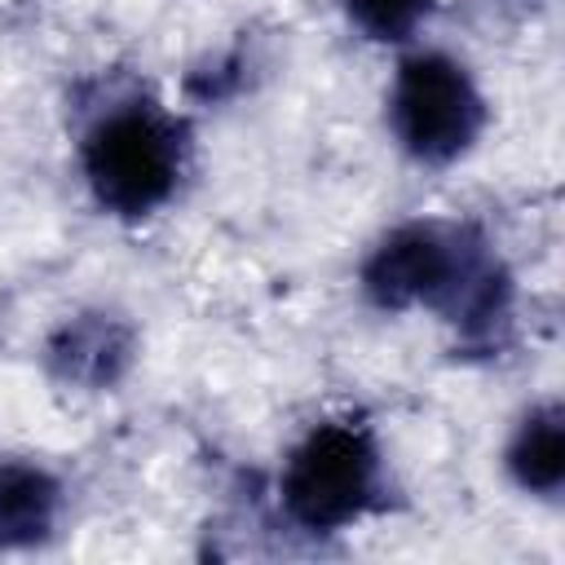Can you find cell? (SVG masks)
<instances>
[{
  "mask_svg": "<svg viewBox=\"0 0 565 565\" xmlns=\"http://www.w3.org/2000/svg\"><path fill=\"white\" fill-rule=\"evenodd\" d=\"M362 296L384 313L433 309L463 353H499L512 335V269L472 221H402L362 260Z\"/></svg>",
  "mask_w": 565,
  "mask_h": 565,
  "instance_id": "cell-1",
  "label": "cell"
},
{
  "mask_svg": "<svg viewBox=\"0 0 565 565\" xmlns=\"http://www.w3.org/2000/svg\"><path fill=\"white\" fill-rule=\"evenodd\" d=\"M79 168L102 212L141 221L177 194L190 168V124L150 97H124L88 124Z\"/></svg>",
  "mask_w": 565,
  "mask_h": 565,
  "instance_id": "cell-2",
  "label": "cell"
},
{
  "mask_svg": "<svg viewBox=\"0 0 565 565\" xmlns=\"http://www.w3.org/2000/svg\"><path fill=\"white\" fill-rule=\"evenodd\" d=\"M282 516L305 534H340L388 508V468L371 424L344 415L313 424L278 472Z\"/></svg>",
  "mask_w": 565,
  "mask_h": 565,
  "instance_id": "cell-3",
  "label": "cell"
},
{
  "mask_svg": "<svg viewBox=\"0 0 565 565\" xmlns=\"http://www.w3.org/2000/svg\"><path fill=\"white\" fill-rule=\"evenodd\" d=\"M486 119L490 106L459 57L441 49H419L397 62L388 88V128L415 163L446 168L463 159L486 132Z\"/></svg>",
  "mask_w": 565,
  "mask_h": 565,
  "instance_id": "cell-4",
  "label": "cell"
},
{
  "mask_svg": "<svg viewBox=\"0 0 565 565\" xmlns=\"http://www.w3.org/2000/svg\"><path fill=\"white\" fill-rule=\"evenodd\" d=\"M40 358L49 380L79 393H106L124 384L137 362V327L110 309H79L49 331Z\"/></svg>",
  "mask_w": 565,
  "mask_h": 565,
  "instance_id": "cell-5",
  "label": "cell"
},
{
  "mask_svg": "<svg viewBox=\"0 0 565 565\" xmlns=\"http://www.w3.org/2000/svg\"><path fill=\"white\" fill-rule=\"evenodd\" d=\"M62 516V481L35 463L4 455L0 459V552L40 547Z\"/></svg>",
  "mask_w": 565,
  "mask_h": 565,
  "instance_id": "cell-6",
  "label": "cell"
},
{
  "mask_svg": "<svg viewBox=\"0 0 565 565\" xmlns=\"http://www.w3.org/2000/svg\"><path fill=\"white\" fill-rule=\"evenodd\" d=\"M503 463L525 494L556 499L565 486V406L561 402L530 406L508 437Z\"/></svg>",
  "mask_w": 565,
  "mask_h": 565,
  "instance_id": "cell-7",
  "label": "cell"
},
{
  "mask_svg": "<svg viewBox=\"0 0 565 565\" xmlns=\"http://www.w3.org/2000/svg\"><path fill=\"white\" fill-rule=\"evenodd\" d=\"M353 31L375 44H406L437 9V0H340Z\"/></svg>",
  "mask_w": 565,
  "mask_h": 565,
  "instance_id": "cell-8",
  "label": "cell"
}]
</instances>
